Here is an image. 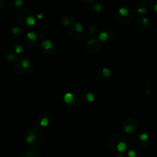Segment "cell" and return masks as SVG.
<instances>
[{
    "instance_id": "obj_1",
    "label": "cell",
    "mask_w": 157,
    "mask_h": 157,
    "mask_svg": "<svg viewBox=\"0 0 157 157\" xmlns=\"http://www.w3.org/2000/svg\"><path fill=\"white\" fill-rule=\"evenodd\" d=\"M64 101L67 104L73 102V101H74V96H73V94L71 92H67L66 94H65Z\"/></svg>"
},
{
    "instance_id": "obj_2",
    "label": "cell",
    "mask_w": 157,
    "mask_h": 157,
    "mask_svg": "<svg viewBox=\"0 0 157 157\" xmlns=\"http://www.w3.org/2000/svg\"><path fill=\"white\" fill-rule=\"evenodd\" d=\"M127 148V146L124 142H120L117 146V149L120 153H123L124 151H126Z\"/></svg>"
},
{
    "instance_id": "obj_3",
    "label": "cell",
    "mask_w": 157,
    "mask_h": 157,
    "mask_svg": "<svg viewBox=\"0 0 157 157\" xmlns=\"http://www.w3.org/2000/svg\"><path fill=\"white\" fill-rule=\"evenodd\" d=\"M42 46L44 47V49H46V50H48V49H50L52 45H53V44H52V42L51 40H48V39H47V40H45L43 41V43H42Z\"/></svg>"
},
{
    "instance_id": "obj_4",
    "label": "cell",
    "mask_w": 157,
    "mask_h": 157,
    "mask_svg": "<svg viewBox=\"0 0 157 157\" xmlns=\"http://www.w3.org/2000/svg\"><path fill=\"white\" fill-rule=\"evenodd\" d=\"M25 22L27 25L32 26L35 25V19L32 16H28L27 18L25 19Z\"/></svg>"
},
{
    "instance_id": "obj_5",
    "label": "cell",
    "mask_w": 157,
    "mask_h": 157,
    "mask_svg": "<svg viewBox=\"0 0 157 157\" xmlns=\"http://www.w3.org/2000/svg\"><path fill=\"white\" fill-rule=\"evenodd\" d=\"M108 38V34L106 32H101L100 34H99V39H100L101 42H104L106 41Z\"/></svg>"
},
{
    "instance_id": "obj_6",
    "label": "cell",
    "mask_w": 157,
    "mask_h": 157,
    "mask_svg": "<svg viewBox=\"0 0 157 157\" xmlns=\"http://www.w3.org/2000/svg\"><path fill=\"white\" fill-rule=\"evenodd\" d=\"M35 141V134H30L26 138V142L28 143H33Z\"/></svg>"
},
{
    "instance_id": "obj_7",
    "label": "cell",
    "mask_w": 157,
    "mask_h": 157,
    "mask_svg": "<svg viewBox=\"0 0 157 157\" xmlns=\"http://www.w3.org/2000/svg\"><path fill=\"white\" fill-rule=\"evenodd\" d=\"M102 74L105 77H110L111 76V71L108 68H103L102 70Z\"/></svg>"
},
{
    "instance_id": "obj_8",
    "label": "cell",
    "mask_w": 157,
    "mask_h": 157,
    "mask_svg": "<svg viewBox=\"0 0 157 157\" xmlns=\"http://www.w3.org/2000/svg\"><path fill=\"white\" fill-rule=\"evenodd\" d=\"M119 13L122 16H127L129 14V10L127 8H120L119 9Z\"/></svg>"
},
{
    "instance_id": "obj_9",
    "label": "cell",
    "mask_w": 157,
    "mask_h": 157,
    "mask_svg": "<svg viewBox=\"0 0 157 157\" xmlns=\"http://www.w3.org/2000/svg\"><path fill=\"white\" fill-rule=\"evenodd\" d=\"M134 126L132 125H126L125 128H124V130H125V132L126 133H133V131H134Z\"/></svg>"
},
{
    "instance_id": "obj_10",
    "label": "cell",
    "mask_w": 157,
    "mask_h": 157,
    "mask_svg": "<svg viewBox=\"0 0 157 157\" xmlns=\"http://www.w3.org/2000/svg\"><path fill=\"white\" fill-rule=\"evenodd\" d=\"M74 29L77 33H81L83 31V25L79 22H77L74 25Z\"/></svg>"
},
{
    "instance_id": "obj_11",
    "label": "cell",
    "mask_w": 157,
    "mask_h": 157,
    "mask_svg": "<svg viewBox=\"0 0 157 157\" xmlns=\"http://www.w3.org/2000/svg\"><path fill=\"white\" fill-rule=\"evenodd\" d=\"M48 124H49V121H48V118L44 117V118L41 119V122H40V125H41V126L45 127V126H47V125H48Z\"/></svg>"
},
{
    "instance_id": "obj_12",
    "label": "cell",
    "mask_w": 157,
    "mask_h": 157,
    "mask_svg": "<svg viewBox=\"0 0 157 157\" xmlns=\"http://www.w3.org/2000/svg\"><path fill=\"white\" fill-rule=\"evenodd\" d=\"M27 38L30 40H35L36 39H37V35H36V34L35 33H32V32H30V33H27Z\"/></svg>"
},
{
    "instance_id": "obj_13",
    "label": "cell",
    "mask_w": 157,
    "mask_h": 157,
    "mask_svg": "<svg viewBox=\"0 0 157 157\" xmlns=\"http://www.w3.org/2000/svg\"><path fill=\"white\" fill-rule=\"evenodd\" d=\"M103 6L101 4H100V3H97L95 6H94V7H93V9H94V11L95 12H101L102 10H103Z\"/></svg>"
},
{
    "instance_id": "obj_14",
    "label": "cell",
    "mask_w": 157,
    "mask_h": 157,
    "mask_svg": "<svg viewBox=\"0 0 157 157\" xmlns=\"http://www.w3.org/2000/svg\"><path fill=\"white\" fill-rule=\"evenodd\" d=\"M86 99H87L88 102H93V100H94V99H95V97H94V95H93V93L88 92V93H87V95H86Z\"/></svg>"
},
{
    "instance_id": "obj_15",
    "label": "cell",
    "mask_w": 157,
    "mask_h": 157,
    "mask_svg": "<svg viewBox=\"0 0 157 157\" xmlns=\"http://www.w3.org/2000/svg\"><path fill=\"white\" fill-rule=\"evenodd\" d=\"M21 66L23 68V69H27L29 66V62L27 59H23L22 62H21Z\"/></svg>"
},
{
    "instance_id": "obj_16",
    "label": "cell",
    "mask_w": 157,
    "mask_h": 157,
    "mask_svg": "<svg viewBox=\"0 0 157 157\" xmlns=\"http://www.w3.org/2000/svg\"><path fill=\"white\" fill-rule=\"evenodd\" d=\"M139 139L141 140V141H143V142H145V141H146V140H148V139H149V135L146 134V133H142L139 136Z\"/></svg>"
},
{
    "instance_id": "obj_17",
    "label": "cell",
    "mask_w": 157,
    "mask_h": 157,
    "mask_svg": "<svg viewBox=\"0 0 157 157\" xmlns=\"http://www.w3.org/2000/svg\"><path fill=\"white\" fill-rule=\"evenodd\" d=\"M15 52L18 54H21L22 52H23V47L22 45H18L16 47H15Z\"/></svg>"
},
{
    "instance_id": "obj_18",
    "label": "cell",
    "mask_w": 157,
    "mask_h": 157,
    "mask_svg": "<svg viewBox=\"0 0 157 157\" xmlns=\"http://www.w3.org/2000/svg\"><path fill=\"white\" fill-rule=\"evenodd\" d=\"M127 155H128V157H136L137 156V153H136V151L131 149L128 152Z\"/></svg>"
},
{
    "instance_id": "obj_19",
    "label": "cell",
    "mask_w": 157,
    "mask_h": 157,
    "mask_svg": "<svg viewBox=\"0 0 157 157\" xmlns=\"http://www.w3.org/2000/svg\"><path fill=\"white\" fill-rule=\"evenodd\" d=\"M12 33H14V34H18V33L21 32V29H20L19 27H17V26H15V27H13V28L12 29Z\"/></svg>"
},
{
    "instance_id": "obj_20",
    "label": "cell",
    "mask_w": 157,
    "mask_h": 157,
    "mask_svg": "<svg viewBox=\"0 0 157 157\" xmlns=\"http://www.w3.org/2000/svg\"><path fill=\"white\" fill-rule=\"evenodd\" d=\"M15 5L17 7H21L23 5V0H15Z\"/></svg>"
},
{
    "instance_id": "obj_21",
    "label": "cell",
    "mask_w": 157,
    "mask_h": 157,
    "mask_svg": "<svg viewBox=\"0 0 157 157\" xmlns=\"http://www.w3.org/2000/svg\"><path fill=\"white\" fill-rule=\"evenodd\" d=\"M146 12H147V9H146L145 7H141V8L138 9V12L140 13V14H144Z\"/></svg>"
},
{
    "instance_id": "obj_22",
    "label": "cell",
    "mask_w": 157,
    "mask_h": 157,
    "mask_svg": "<svg viewBox=\"0 0 157 157\" xmlns=\"http://www.w3.org/2000/svg\"><path fill=\"white\" fill-rule=\"evenodd\" d=\"M142 23H143V25L147 26V25H149V22L148 19H146V18H143V20H142Z\"/></svg>"
},
{
    "instance_id": "obj_23",
    "label": "cell",
    "mask_w": 157,
    "mask_h": 157,
    "mask_svg": "<svg viewBox=\"0 0 157 157\" xmlns=\"http://www.w3.org/2000/svg\"><path fill=\"white\" fill-rule=\"evenodd\" d=\"M62 24L64 25H70V21L68 19H63L62 20Z\"/></svg>"
},
{
    "instance_id": "obj_24",
    "label": "cell",
    "mask_w": 157,
    "mask_h": 157,
    "mask_svg": "<svg viewBox=\"0 0 157 157\" xmlns=\"http://www.w3.org/2000/svg\"><path fill=\"white\" fill-rule=\"evenodd\" d=\"M14 59H15V56H14V54H12V53H9V56H8V59H9V61H12Z\"/></svg>"
},
{
    "instance_id": "obj_25",
    "label": "cell",
    "mask_w": 157,
    "mask_h": 157,
    "mask_svg": "<svg viewBox=\"0 0 157 157\" xmlns=\"http://www.w3.org/2000/svg\"><path fill=\"white\" fill-rule=\"evenodd\" d=\"M37 17L38 19H43V15L41 14V13H39L38 15H37Z\"/></svg>"
},
{
    "instance_id": "obj_26",
    "label": "cell",
    "mask_w": 157,
    "mask_h": 157,
    "mask_svg": "<svg viewBox=\"0 0 157 157\" xmlns=\"http://www.w3.org/2000/svg\"><path fill=\"white\" fill-rule=\"evenodd\" d=\"M154 9H155V11L157 12V3L155 4V6H154Z\"/></svg>"
},
{
    "instance_id": "obj_27",
    "label": "cell",
    "mask_w": 157,
    "mask_h": 157,
    "mask_svg": "<svg viewBox=\"0 0 157 157\" xmlns=\"http://www.w3.org/2000/svg\"><path fill=\"white\" fill-rule=\"evenodd\" d=\"M118 157H123V156H122V155H120V156H119Z\"/></svg>"
}]
</instances>
